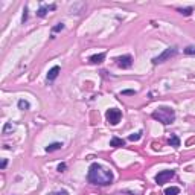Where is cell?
Returning <instances> with one entry per match:
<instances>
[{"instance_id":"obj_1","label":"cell","mask_w":195,"mask_h":195,"mask_svg":"<svg viewBox=\"0 0 195 195\" xmlns=\"http://www.w3.org/2000/svg\"><path fill=\"white\" fill-rule=\"evenodd\" d=\"M87 181L90 184H99V186L110 184L113 181V172L110 169L104 168L99 163H91L90 168H88Z\"/></svg>"},{"instance_id":"obj_2","label":"cell","mask_w":195,"mask_h":195,"mask_svg":"<svg viewBox=\"0 0 195 195\" xmlns=\"http://www.w3.org/2000/svg\"><path fill=\"white\" fill-rule=\"evenodd\" d=\"M152 118L156 121L162 122L163 125H169L175 119V111L171 107H159L152 111Z\"/></svg>"},{"instance_id":"obj_3","label":"cell","mask_w":195,"mask_h":195,"mask_svg":"<svg viewBox=\"0 0 195 195\" xmlns=\"http://www.w3.org/2000/svg\"><path fill=\"white\" fill-rule=\"evenodd\" d=\"M177 53V47L175 46H172V47H168L166 50H163L159 56H156V58H152V64H160V63H163V61H166V60H169L171 56H174Z\"/></svg>"},{"instance_id":"obj_4","label":"cell","mask_w":195,"mask_h":195,"mask_svg":"<svg viewBox=\"0 0 195 195\" xmlns=\"http://www.w3.org/2000/svg\"><path fill=\"white\" fill-rule=\"evenodd\" d=\"M105 116H107V121L111 125H118L119 121H121V118H122V113L118 108H110V110H107V115Z\"/></svg>"},{"instance_id":"obj_5","label":"cell","mask_w":195,"mask_h":195,"mask_svg":"<svg viewBox=\"0 0 195 195\" xmlns=\"http://www.w3.org/2000/svg\"><path fill=\"white\" fill-rule=\"evenodd\" d=\"M174 177V171L171 169H166V171H160L157 175H156V183L157 184H165L168 180H171Z\"/></svg>"},{"instance_id":"obj_6","label":"cell","mask_w":195,"mask_h":195,"mask_svg":"<svg viewBox=\"0 0 195 195\" xmlns=\"http://www.w3.org/2000/svg\"><path fill=\"white\" fill-rule=\"evenodd\" d=\"M116 61H118V66L122 67V69H130L133 66V56L131 55H122Z\"/></svg>"},{"instance_id":"obj_7","label":"cell","mask_w":195,"mask_h":195,"mask_svg":"<svg viewBox=\"0 0 195 195\" xmlns=\"http://www.w3.org/2000/svg\"><path fill=\"white\" fill-rule=\"evenodd\" d=\"M104 60H105V53H104V52H102V53H96V55H91V56H90V63H91V64H101Z\"/></svg>"},{"instance_id":"obj_8","label":"cell","mask_w":195,"mask_h":195,"mask_svg":"<svg viewBox=\"0 0 195 195\" xmlns=\"http://www.w3.org/2000/svg\"><path fill=\"white\" fill-rule=\"evenodd\" d=\"M60 66H53L50 70H49V73H47V81H53L56 76H58V73H60Z\"/></svg>"},{"instance_id":"obj_9","label":"cell","mask_w":195,"mask_h":195,"mask_svg":"<svg viewBox=\"0 0 195 195\" xmlns=\"http://www.w3.org/2000/svg\"><path fill=\"white\" fill-rule=\"evenodd\" d=\"M55 8H56L55 5H50V6H46V5H41V8L38 9V12H37V15H38V17H46V14H47V11H49V9H52V11H53Z\"/></svg>"},{"instance_id":"obj_10","label":"cell","mask_w":195,"mask_h":195,"mask_svg":"<svg viewBox=\"0 0 195 195\" xmlns=\"http://www.w3.org/2000/svg\"><path fill=\"white\" fill-rule=\"evenodd\" d=\"M124 145H125V140L121 139V137H113V139L110 140V146H113V148H121V146H124Z\"/></svg>"},{"instance_id":"obj_11","label":"cell","mask_w":195,"mask_h":195,"mask_svg":"<svg viewBox=\"0 0 195 195\" xmlns=\"http://www.w3.org/2000/svg\"><path fill=\"white\" fill-rule=\"evenodd\" d=\"M63 148V143H60V142H55V143H50V145H47L46 146V151L47 152H53V151H56V149H61Z\"/></svg>"},{"instance_id":"obj_12","label":"cell","mask_w":195,"mask_h":195,"mask_svg":"<svg viewBox=\"0 0 195 195\" xmlns=\"http://www.w3.org/2000/svg\"><path fill=\"white\" fill-rule=\"evenodd\" d=\"M169 145L174 146V148H178V146H180V139H178L175 134H172V136L169 137Z\"/></svg>"},{"instance_id":"obj_13","label":"cell","mask_w":195,"mask_h":195,"mask_svg":"<svg viewBox=\"0 0 195 195\" xmlns=\"http://www.w3.org/2000/svg\"><path fill=\"white\" fill-rule=\"evenodd\" d=\"M180 193V189L172 186V187H166L165 189V195H178Z\"/></svg>"},{"instance_id":"obj_14","label":"cell","mask_w":195,"mask_h":195,"mask_svg":"<svg viewBox=\"0 0 195 195\" xmlns=\"http://www.w3.org/2000/svg\"><path fill=\"white\" fill-rule=\"evenodd\" d=\"M140 137H142V131H137V133L130 134V136H128V140H131V142H137Z\"/></svg>"},{"instance_id":"obj_15","label":"cell","mask_w":195,"mask_h":195,"mask_svg":"<svg viewBox=\"0 0 195 195\" xmlns=\"http://www.w3.org/2000/svg\"><path fill=\"white\" fill-rule=\"evenodd\" d=\"M19 108H20V110H28V108H29V102L25 101V99H20V101H19Z\"/></svg>"},{"instance_id":"obj_16","label":"cell","mask_w":195,"mask_h":195,"mask_svg":"<svg viewBox=\"0 0 195 195\" xmlns=\"http://www.w3.org/2000/svg\"><path fill=\"white\" fill-rule=\"evenodd\" d=\"M14 130V127H12V122H8L5 127H3V134H8L9 131H12Z\"/></svg>"},{"instance_id":"obj_17","label":"cell","mask_w":195,"mask_h":195,"mask_svg":"<svg viewBox=\"0 0 195 195\" xmlns=\"http://www.w3.org/2000/svg\"><path fill=\"white\" fill-rule=\"evenodd\" d=\"M192 11H193L192 8H184V9L181 8V9H178V12H181L183 15H190V14H192Z\"/></svg>"},{"instance_id":"obj_18","label":"cell","mask_w":195,"mask_h":195,"mask_svg":"<svg viewBox=\"0 0 195 195\" xmlns=\"http://www.w3.org/2000/svg\"><path fill=\"white\" fill-rule=\"evenodd\" d=\"M184 53L186 55H195V46H189L184 49Z\"/></svg>"},{"instance_id":"obj_19","label":"cell","mask_w":195,"mask_h":195,"mask_svg":"<svg viewBox=\"0 0 195 195\" xmlns=\"http://www.w3.org/2000/svg\"><path fill=\"white\" fill-rule=\"evenodd\" d=\"M63 29H64V25H63V23H58L56 26L52 28V32H60V31H63Z\"/></svg>"},{"instance_id":"obj_20","label":"cell","mask_w":195,"mask_h":195,"mask_svg":"<svg viewBox=\"0 0 195 195\" xmlns=\"http://www.w3.org/2000/svg\"><path fill=\"white\" fill-rule=\"evenodd\" d=\"M49 195H69V192L63 189V190H56V192H50Z\"/></svg>"},{"instance_id":"obj_21","label":"cell","mask_w":195,"mask_h":195,"mask_svg":"<svg viewBox=\"0 0 195 195\" xmlns=\"http://www.w3.org/2000/svg\"><path fill=\"white\" fill-rule=\"evenodd\" d=\"M26 20H28V8L23 9V17H22V22H23V23H25Z\"/></svg>"},{"instance_id":"obj_22","label":"cell","mask_w":195,"mask_h":195,"mask_svg":"<svg viewBox=\"0 0 195 195\" xmlns=\"http://www.w3.org/2000/svg\"><path fill=\"white\" fill-rule=\"evenodd\" d=\"M134 93H136L134 90H122L121 94H134Z\"/></svg>"},{"instance_id":"obj_23","label":"cell","mask_w":195,"mask_h":195,"mask_svg":"<svg viewBox=\"0 0 195 195\" xmlns=\"http://www.w3.org/2000/svg\"><path fill=\"white\" fill-rule=\"evenodd\" d=\"M6 165H8V160H6V159H3V160H2V165H0V168L5 169V168H6Z\"/></svg>"},{"instance_id":"obj_24","label":"cell","mask_w":195,"mask_h":195,"mask_svg":"<svg viewBox=\"0 0 195 195\" xmlns=\"http://www.w3.org/2000/svg\"><path fill=\"white\" fill-rule=\"evenodd\" d=\"M64 169H66V163H61V165L58 166V171H60V172H64Z\"/></svg>"},{"instance_id":"obj_25","label":"cell","mask_w":195,"mask_h":195,"mask_svg":"<svg viewBox=\"0 0 195 195\" xmlns=\"http://www.w3.org/2000/svg\"><path fill=\"white\" fill-rule=\"evenodd\" d=\"M192 142H195V137H192V139H189V140H187V145H190Z\"/></svg>"}]
</instances>
